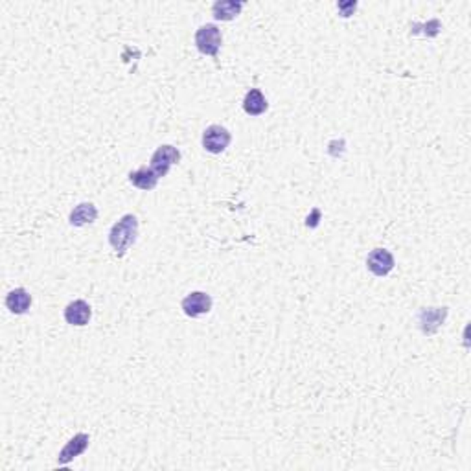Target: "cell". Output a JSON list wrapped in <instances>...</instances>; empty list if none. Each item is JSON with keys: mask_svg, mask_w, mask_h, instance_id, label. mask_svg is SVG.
I'll use <instances>...</instances> for the list:
<instances>
[{"mask_svg": "<svg viewBox=\"0 0 471 471\" xmlns=\"http://www.w3.org/2000/svg\"><path fill=\"white\" fill-rule=\"evenodd\" d=\"M243 10V2H236V0H217L212 6V15L215 21H232L240 15Z\"/></svg>", "mask_w": 471, "mask_h": 471, "instance_id": "5bb4252c", "label": "cell"}, {"mask_svg": "<svg viewBox=\"0 0 471 471\" xmlns=\"http://www.w3.org/2000/svg\"><path fill=\"white\" fill-rule=\"evenodd\" d=\"M269 109V103L260 89H251L243 98V111L249 116H260Z\"/></svg>", "mask_w": 471, "mask_h": 471, "instance_id": "4fadbf2b", "label": "cell"}, {"mask_svg": "<svg viewBox=\"0 0 471 471\" xmlns=\"http://www.w3.org/2000/svg\"><path fill=\"white\" fill-rule=\"evenodd\" d=\"M319 220H321V210L315 208L313 212H311L310 217H308V223H305V225L311 226V229H315V226L319 225Z\"/></svg>", "mask_w": 471, "mask_h": 471, "instance_id": "e0dca14e", "label": "cell"}, {"mask_svg": "<svg viewBox=\"0 0 471 471\" xmlns=\"http://www.w3.org/2000/svg\"><path fill=\"white\" fill-rule=\"evenodd\" d=\"M139 236V220L136 215L125 214L116 221L109 232V243L114 249L118 258H122L129 251V247L133 245Z\"/></svg>", "mask_w": 471, "mask_h": 471, "instance_id": "6da1fadb", "label": "cell"}, {"mask_svg": "<svg viewBox=\"0 0 471 471\" xmlns=\"http://www.w3.org/2000/svg\"><path fill=\"white\" fill-rule=\"evenodd\" d=\"M339 11H341V17H350L352 15V11H355V8H357V2H348V4H339L337 6Z\"/></svg>", "mask_w": 471, "mask_h": 471, "instance_id": "2e32d148", "label": "cell"}, {"mask_svg": "<svg viewBox=\"0 0 471 471\" xmlns=\"http://www.w3.org/2000/svg\"><path fill=\"white\" fill-rule=\"evenodd\" d=\"M89 442H91V438H89V434L87 433L74 434V436L66 442V445H64L63 450L59 451L57 456L59 466H64V464H69V462L74 461L75 456L83 455L87 451V447H89Z\"/></svg>", "mask_w": 471, "mask_h": 471, "instance_id": "ba28073f", "label": "cell"}, {"mask_svg": "<svg viewBox=\"0 0 471 471\" xmlns=\"http://www.w3.org/2000/svg\"><path fill=\"white\" fill-rule=\"evenodd\" d=\"M179 161H181V151L177 150L175 145L164 144L157 148V151L151 157L150 166L159 177H166L170 168L179 164Z\"/></svg>", "mask_w": 471, "mask_h": 471, "instance_id": "277c9868", "label": "cell"}, {"mask_svg": "<svg viewBox=\"0 0 471 471\" xmlns=\"http://www.w3.org/2000/svg\"><path fill=\"white\" fill-rule=\"evenodd\" d=\"M6 308L13 313V315H24L28 310L32 308V294L28 293L24 287H17L11 290L6 294Z\"/></svg>", "mask_w": 471, "mask_h": 471, "instance_id": "30bf717a", "label": "cell"}, {"mask_svg": "<svg viewBox=\"0 0 471 471\" xmlns=\"http://www.w3.org/2000/svg\"><path fill=\"white\" fill-rule=\"evenodd\" d=\"M159 179H161V177L157 175V173L151 170V166L150 168L142 166V168H139V170H134V172L129 173V182H131L134 188L144 190V192L153 190V188L159 184Z\"/></svg>", "mask_w": 471, "mask_h": 471, "instance_id": "8fae6325", "label": "cell"}, {"mask_svg": "<svg viewBox=\"0 0 471 471\" xmlns=\"http://www.w3.org/2000/svg\"><path fill=\"white\" fill-rule=\"evenodd\" d=\"M181 308L184 311V315L199 319V317L206 315L212 310V296L208 293H204V291H192V293L182 299Z\"/></svg>", "mask_w": 471, "mask_h": 471, "instance_id": "5b68a950", "label": "cell"}, {"mask_svg": "<svg viewBox=\"0 0 471 471\" xmlns=\"http://www.w3.org/2000/svg\"><path fill=\"white\" fill-rule=\"evenodd\" d=\"M396 265V260L386 249H374L366 258V267L375 276H386Z\"/></svg>", "mask_w": 471, "mask_h": 471, "instance_id": "52a82bcc", "label": "cell"}, {"mask_svg": "<svg viewBox=\"0 0 471 471\" xmlns=\"http://www.w3.org/2000/svg\"><path fill=\"white\" fill-rule=\"evenodd\" d=\"M231 142H232L231 131L226 127H223V125L214 123V125H208V127L204 129L203 148L208 151V153H212V155H220V153H223V151L231 145Z\"/></svg>", "mask_w": 471, "mask_h": 471, "instance_id": "3957f363", "label": "cell"}, {"mask_svg": "<svg viewBox=\"0 0 471 471\" xmlns=\"http://www.w3.org/2000/svg\"><path fill=\"white\" fill-rule=\"evenodd\" d=\"M221 43H223V35H221V30L215 24H203L195 32V48L203 55L217 57Z\"/></svg>", "mask_w": 471, "mask_h": 471, "instance_id": "7a4b0ae2", "label": "cell"}, {"mask_svg": "<svg viewBox=\"0 0 471 471\" xmlns=\"http://www.w3.org/2000/svg\"><path fill=\"white\" fill-rule=\"evenodd\" d=\"M447 308H422L418 313V324L425 335H434L440 328L444 326L447 319Z\"/></svg>", "mask_w": 471, "mask_h": 471, "instance_id": "8992f818", "label": "cell"}, {"mask_svg": "<svg viewBox=\"0 0 471 471\" xmlns=\"http://www.w3.org/2000/svg\"><path fill=\"white\" fill-rule=\"evenodd\" d=\"M92 317L91 305L87 300H74L64 308V321L70 326H87Z\"/></svg>", "mask_w": 471, "mask_h": 471, "instance_id": "9c48e42d", "label": "cell"}, {"mask_svg": "<svg viewBox=\"0 0 471 471\" xmlns=\"http://www.w3.org/2000/svg\"><path fill=\"white\" fill-rule=\"evenodd\" d=\"M98 220V208L92 203H80L70 212V225L72 226H85L91 225Z\"/></svg>", "mask_w": 471, "mask_h": 471, "instance_id": "7c38bea8", "label": "cell"}, {"mask_svg": "<svg viewBox=\"0 0 471 471\" xmlns=\"http://www.w3.org/2000/svg\"><path fill=\"white\" fill-rule=\"evenodd\" d=\"M440 28H442V24H440L438 19L429 21L427 24H418V22H414V24L411 26V33L412 35H416V33H423V35H427V37H436L440 32Z\"/></svg>", "mask_w": 471, "mask_h": 471, "instance_id": "9a60e30c", "label": "cell"}]
</instances>
